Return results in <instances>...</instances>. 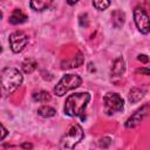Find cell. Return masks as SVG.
Masks as SVG:
<instances>
[{"mask_svg":"<svg viewBox=\"0 0 150 150\" xmlns=\"http://www.w3.org/2000/svg\"><path fill=\"white\" fill-rule=\"evenodd\" d=\"M79 0H67V2H68V5H75L76 2H77Z\"/></svg>","mask_w":150,"mask_h":150,"instance_id":"cell-24","label":"cell"},{"mask_svg":"<svg viewBox=\"0 0 150 150\" xmlns=\"http://www.w3.org/2000/svg\"><path fill=\"white\" fill-rule=\"evenodd\" d=\"M82 63H83V56H82V53L79 52L71 60L63 61L61 64H62V68H63V69H68V68H76V67H80Z\"/></svg>","mask_w":150,"mask_h":150,"instance_id":"cell-11","label":"cell"},{"mask_svg":"<svg viewBox=\"0 0 150 150\" xmlns=\"http://www.w3.org/2000/svg\"><path fill=\"white\" fill-rule=\"evenodd\" d=\"M90 101L89 93H75L67 97L64 102V114L70 117L81 116L86 110L88 103Z\"/></svg>","mask_w":150,"mask_h":150,"instance_id":"cell-1","label":"cell"},{"mask_svg":"<svg viewBox=\"0 0 150 150\" xmlns=\"http://www.w3.org/2000/svg\"><path fill=\"white\" fill-rule=\"evenodd\" d=\"M52 2H53V0H30L29 5H30L32 9L41 12V11L47 9L52 5Z\"/></svg>","mask_w":150,"mask_h":150,"instance_id":"cell-13","label":"cell"},{"mask_svg":"<svg viewBox=\"0 0 150 150\" xmlns=\"http://www.w3.org/2000/svg\"><path fill=\"white\" fill-rule=\"evenodd\" d=\"M23 76L16 68H4L1 70V89L4 95L14 93L22 83Z\"/></svg>","mask_w":150,"mask_h":150,"instance_id":"cell-2","label":"cell"},{"mask_svg":"<svg viewBox=\"0 0 150 150\" xmlns=\"http://www.w3.org/2000/svg\"><path fill=\"white\" fill-rule=\"evenodd\" d=\"M110 0H93V6L98 11H104L109 7Z\"/></svg>","mask_w":150,"mask_h":150,"instance_id":"cell-18","label":"cell"},{"mask_svg":"<svg viewBox=\"0 0 150 150\" xmlns=\"http://www.w3.org/2000/svg\"><path fill=\"white\" fill-rule=\"evenodd\" d=\"M145 93H146L145 88H142V87H135V88H132V89L129 91L128 100L130 101V103H136V102L141 101V100L144 97Z\"/></svg>","mask_w":150,"mask_h":150,"instance_id":"cell-10","label":"cell"},{"mask_svg":"<svg viewBox=\"0 0 150 150\" xmlns=\"http://www.w3.org/2000/svg\"><path fill=\"white\" fill-rule=\"evenodd\" d=\"M125 71V62L123 60V57H117L111 67V80H117L121 79L122 75Z\"/></svg>","mask_w":150,"mask_h":150,"instance_id":"cell-9","label":"cell"},{"mask_svg":"<svg viewBox=\"0 0 150 150\" xmlns=\"http://www.w3.org/2000/svg\"><path fill=\"white\" fill-rule=\"evenodd\" d=\"M82 83V79L79 75L75 74H66L55 86L54 88V93L57 96H63L64 94H67L69 90L76 89L81 86Z\"/></svg>","mask_w":150,"mask_h":150,"instance_id":"cell-4","label":"cell"},{"mask_svg":"<svg viewBox=\"0 0 150 150\" xmlns=\"http://www.w3.org/2000/svg\"><path fill=\"white\" fill-rule=\"evenodd\" d=\"M150 112V105L149 104H144L141 108H138L125 122V128L131 129V128H136L137 125L141 124V122L149 115Z\"/></svg>","mask_w":150,"mask_h":150,"instance_id":"cell-8","label":"cell"},{"mask_svg":"<svg viewBox=\"0 0 150 150\" xmlns=\"http://www.w3.org/2000/svg\"><path fill=\"white\" fill-rule=\"evenodd\" d=\"M103 107L107 115H112L115 112H118L123 110L124 108V101L117 93H108L103 97Z\"/></svg>","mask_w":150,"mask_h":150,"instance_id":"cell-5","label":"cell"},{"mask_svg":"<svg viewBox=\"0 0 150 150\" xmlns=\"http://www.w3.org/2000/svg\"><path fill=\"white\" fill-rule=\"evenodd\" d=\"M26 20H27V15L19 8L14 9L9 16V22L12 25H20V23H23Z\"/></svg>","mask_w":150,"mask_h":150,"instance_id":"cell-12","label":"cell"},{"mask_svg":"<svg viewBox=\"0 0 150 150\" xmlns=\"http://www.w3.org/2000/svg\"><path fill=\"white\" fill-rule=\"evenodd\" d=\"M38 114L42 117H53L56 114V110L49 105H42L38 109Z\"/></svg>","mask_w":150,"mask_h":150,"instance_id":"cell-17","label":"cell"},{"mask_svg":"<svg viewBox=\"0 0 150 150\" xmlns=\"http://www.w3.org/2000/svg\"><path fill=\"white\" fill-rule=\"evenodd\" d=\"M111 18H112V26L115 28H121L123 26V23H124L125 14L121 9H116V11L112 12Z\"/></svg>","mask_w":150,"mask_h":150,"instance_id":"cell-14","label":"cell"},{"mask_svg":"<svg viewBox=\"0 0 150 150\" xmlns=\"http://www.w3.org/2000/svg\"><path fill=\"white\" fill-rule=\"evenodd\" d=\"M29 39L27 36L26 33H23L22 30H16L13 32L9 35V46L13 53H20L25 49V47L27 46Z\"/></svg>","mask_w":150,"mask_h":150,"instance_id":"cell-7","label":"cell"},{"mask_svg":"<svg viewBox=\"0 0 150 150\" xmlns=\"http://www.w3.org/2000/svg\"><path fill=\"white\" fill-rule=\"evenodd\" d=\"M84 132L80 124L73 123L69 125L64 135L60 139V148L61 149H73L75 148L82 139H83Z\"/></svg>","mask_w":150,"mask_h":150,"instance_id":"cell-3","label":"cell"},{"mask_svg":"<svg viewBox=\"0 0 150 150\" xmlns=\"http://www.w3.org/2000/svg\"><path fill=\"white\" fill-rule=\"evenodd\" d=\"M36 66H38V63H36L35 60H33V59H27V60L22 63V70H23V73H26V74H30V73H33V71L35 70Z\"/></svg>","mask_w":150,"mask_h":150,"instance_id":"cell-16","label":"cell"},{"mask_svg":"<svg viewBox=\"0 0 150 150\" xmlns=\"http://www.w3.org/2000/svg\"><path fill=\"white\" fill-rule=\"evenodd\" d=\"M21 148H26V149H32V148H33V145H32V144H29V143H23V144H21Z\"/></svg>","mask_w":150,"mask_h":150,"instance_id":"cell-23","label":"cell"},{"mask_svg":"<svg viewBox=\"0 0 150 150\" xmlns=\"http://www.w3.org/2000/svg\"><path fill=\"white\" fill-rule=\"evenodd\" d=\"M1 130H2V135H1V139H4V138H5V136L7 135V130H6V128L4 127V124H1Z\"/></svg>","mask_w":150,"mask_h":150,"instance_id":"cell-22","label":"cell"},{"mask_svg":"<svg viewBox=\"0 0 150 150\" xmlns=\"http://www.w3.org/2000/svg\"><path fill=\"white\" fill-rule=\"evenodd\" d=\"M137 60L141 61V62H143V63H146V62L149 61V57H148L146 55H144V54H139V55L137 56Z\"/></svg>","mask_w":150,"mask_h":150,"instance_id":"cell-21","label":"cell"},{"mask_svg":"<svg viewBox=\"0 0 150 150\" xmlns=\"http://www.w3.org/2000/svg\"><path fill=\"white\" fill-rule=\"evenodd\" d=\"M137 74H143V75H150V68H139L136 70Z\"/></svg>","mask_w":150,"mask_h":150,"instance_id":"cell-20","label":"cell"},{"mask_svg":"<svg viewBox=\"0 0 150 150\" xmlns=\"http://www.w3.org/2000/svg\"><path fill=\"white\" fill-rule=\"evenodd\" d=\"M110 142H111V139H110L109 137H103V138L100 139V146L107 148V146L110 144Z\"/></svg>","mask_w":150,"mask_h":150,"instance_id":"cell-19","label":"cell"},{"mask_svg":"<svg viewBox=\"0 0 150 150\" xmlns=\"http://www.w3.org/2000/svg\"><path fill=\"white\" fill-rule=\"evenodd\" d=\"M52 96L48 91H45V90H41V91H36L33 94V100L35 102H40V103H45V102H48L50 101Z\"/></svg>","mask_w":150,"mask_h":150,"instance_id":"cell-15","label":"cell"},{"mask_svg":"<svg viewBox=\"0 0 150 150\" xmlns=\"http://www.w3.org/2000/svg\"><path fill=\"white\" fill-rule=\"evenodd\" d=\"M134 21L142 34H148L150 32V18L144 8L136 7L134 9Z\"/></svg>","mask_w":150,"mask_h":150,"instance_id":"cell-6","label":"cell"}]
</instances>
